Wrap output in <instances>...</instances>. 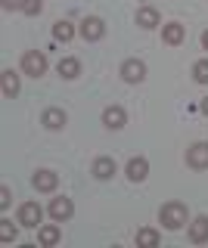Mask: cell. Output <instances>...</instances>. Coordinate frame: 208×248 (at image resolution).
Listing matches in <instances>:
<instances>
[{
    "instance_id": "cell-1",
    "label": "cell",
    "mask_w": 208,
    "mask_h": 248,
    "mask_svg": "<svg viewBox=\"0 0 208 248\" xmlns=\"http://www.w3.org/2000/svg\"><path fill=\"white\" fill-rule=\"evenodd\" d=\"M159 220L165 230H180L190 223V211L183 202H165V205L159 208Z\"/></svg>"
},
{
    "instance_id": "cell-2",
    "label": "cell",
    "mask_w": 208,
    "mask_h": 248,
    "mask_svg": "<svg viewBox=\"0 0 208 248\" xmlns=\"http://www.w3.org/2000/svg\"><path fill=\"white\" fill-rule=\"evenodd\" d=\"M47 68H50L47 53H41V50H25L22 53V75L41 78V75H47Z\"/></svg>"
},
{
    "instance_id": "cell-3",
    "label": "cell",
    "mask_w": 208,
    "mask_h": 248,
    "mask_svg": "<svg viewBox=\"0 0 208 248\" xmlns=\"http://www.w3.org/2000/svg\"><path fill=\"white\" fill-rule=\"evenodd\" d=\"M78 34H81L87 44H94V41H103V37H106V22L99 19V16H87V19H81V25H78Z\"/></svg>"
},
{
    "instance_id": "cell-4",
    "label": "cell",
    "mask_w": 208,
    "mask_h": 248,
    "mask_svg": "<svg viewBox=\"0 0 208 248\" xmlns=\"http://www.w3.org/2000/svg\"><path fill=\"white\" fill-rule=\"evenodd\" d=\"M41 220H44V208L37 205V202H22V205H19V223H22V227L37 230Z\"/></svg>"
},
{
    "instance_id": "cell-5",
    "label": "cell",
    "mask_w": 208,
    "mask_h": 248,
    "mask_svg": "<svg viewBox=\"0 0 208 248\" xmlns=\"http://www.w3.org/2000/svg\"><path fill=\"white\" fill-rule=\"evenodd\" d=\"M47 211H50V217L56 223H65V220H72V214H75V202L68 199V196H56V199L50 202Z\"/></svg>"
},
{
    "instance_id": "cell-6",
    "label": "cell",
    "mask_w": 208,
    "mask_h": 248,
    "mask_svg": "<svg viewBox=\"0 0 208 248\" xmlns=\"http://www.w3.org/2000/svg\"><path fill=\"white\" fill-rule=\"evenodd\" d=\"M121 78L128 84H143L146 81V62L143 59H125L121 62Z\"/></svg>"
},
{
    "instance_id": "cell-7",
    "label": "cell",
    "mask_w": 208,
    "mask_h": 248,
    "mask_svg": "<svg viewBox=\"0 0 208 248\" xmlns=\"http://www.w3.org/2000/svg\"><path fill=\"white\" fill-rule=\"evenodd\" d=\"M187 236L192 245H205L208 242V214H199L187 223Z\"/></svg>"
},
{
    "instance_id": "cell-8",
    "label": "cell",
    "mask_w": 208,
    "mask_h": 248,
    "mask_svg": "<svg viewBox=\"0 0 208 248\" xmlns=\"http://www.w3.org/2000/svg\"><path fill=\"white\" fill-rule=\"evenodd\" d=\"M187 168H192V170H205L208 168V143H192L190 149H187Z\"/></svg>"
},
{
    "instance_id": "cell-9",
    "label": "cell",
    "mask_w": 208,
    "mask_h": 248,
    "mask_svg": "<svg viewBox=\"0 0 208 248\" xmlns=\"http://www.w3.org/2000/svg\"><path fill=\"white\" fill-rule=\"evenodd\" d=\"M41 124L47 130H63L65 124H68V115H65V108H59V106H50V108H44V115H41Z\"/></svg>"
},
{
    "instance_id": "cell-10",
    "label": "cell",
    "mask_w": 208,
    "mask_h": 248,
    "mask_svg": "<svg viewBox=\"0 0 208 248\" xmlns=\"http://www.w3.org/2000/svg\"><path fill=\"white\" fill-rule=\"evenodd\" d=\"M32 186L37 192H53L59 186V174L56 170H50V168H44V170H37V174L32 177Z\"/></svg>"
},
{
    "instance_id": "cell-11",
    "label": "cell",
    "mask_w": 208,
    "mask_h": 248,
    "mask_svg": "<svg viewBox=\"0 0 208 248\" xmlns=\"http://www.w3.org/2000/svg\"><path fill=\"white\" fill-rule=\"evenodd\" d=\"M125 174H128V180H130V183H143L146 177H149V161H146L143 155H137V158H130V161H128Z\"/></svg>"
},
{
    "instance_id": "cell-12",
    "label": "cell",
    "mask_w": 208,
    "mask_h": 248,
    "mask_svg": "<svg viewBox=\"0 0 208 248\" xmlns=\"http://www.w3.org/2000/svg\"><path fill=\"white\" fill-rule=\"evenodd\" d=\"M115 170H118V165H115V158H109V155H99L94 165H90V174H94L96 180H112Z\"/></svg>"
},
{
    "instance_id": "cell-13",
    "label": "cell",
    "mask_w": 208,
    "mask_h": 248,
    "mask_svg": "<svg viewBox=\"0 0 208 248\" xmlns=\"http://www.w3.org/2000/svg\"><path fill=\"white\" fill-rule=\"evenodd\" d=\"M103 124H106L109 130H121V127L128 124V112H125L121 106H106V108H103Z\"/></svg>"
},
{
    "instance_id": "cell-14",
    "label": "cell",
    "mask_w": 208,
    "mask_h": 248,
    "mask_svg": "<svg viewBox=\"0 0 208 248\" xmlns=\"http://www.w3.org/2000/svg\"><path fill=\"white\" fill-rule=\"evenodd\" d=\"M183 37H187V25H180V22H168V25H161V41L168 46H180Z\"/></svg>"
},
{
    "instance_id": "cell-15",
    "label": "cell",
    "mask_w": 208,
    "mask_h": 248,
    "mask_svg": "<svg viewBox=\"0 0 208 248\" xmlns=\"http://www.w3.org/2000/svg\"><path fill=\"white\" fill-rule=\"evenodd\" d=\"M134 22H137L140 28L149 31V28H159V25H161V16H159L156 6H140V10L134 13Z\"/></svg>"
},
{
    "instance_id": "cell-16",
    "label": "cell",
    "mask_w": 208,
    "mask_h": 248,
    "mask_svg": "<svg viewBox=\"0 0 208 248\" xmlns=\"http://www.w3.org/2000/svg\"><path fill=\"white\" fill-rule=\"evenodd\" d=\"M0 87H3V96H6V99H16L19 90H22L19 75L13 72V68H3V75H0Z\"/></svg>"
},
{
    "instance_id": "cell-17",
    "label": "cell",
    "mask_w": 208,
    "mask_h": 248,
    "mask_svg": "<svg viewBox=\"0 0 208 248\" xmlns=\"http://www.w3.org/2000/svg\"><path fill=\"white\" fill-rule=\"evenodd\" d=\"M59 239H63V232H59L56 220H53V223H41V227H37V242H41V245L53 248V245H59Z\"/></svg>"
},
{
    "instance_id": "cell-18",
    "label": "cell",
    "mask_w": 208,
    "mask_h": 248,
    "mask_svg": "<svg viewBox=\"0 0 208 248\" xmlns=\"http://www.w3.org/2000/svg\"><path fill=\"white\" fill-rule=\"evenodd\" d=\"M56 72L65 78V81H75V78L81 75V59H75V56H63L56 62Z\"/></svg>"
},
{
    "instance_id": "cell-19",
    "label": "cell",
    "mask_w": 208,
    "mask_h": 248,
    "mask_svg": "<svg viewBox=\"0 0 208 248\" xmlns=\"http://www.w3.org/2000/svg\"><path fill=\"white\" fill-rule=\"evenodd\" d=\"M75 34H78V28H75L72 22H65V19H59L56 25H53V41H63V44H68Z\"/></svg>"
},
{
    "instance_id": "cell-20",
    "label": "cell",
    "mask_w": 208,
    "mask_h": 248,
    "mask_svg": "<svg viewBox=\"0 0 208 248\" xmlns=\"http://www.w3.org/2000/svg\"><path fill=\"white\" fill-rule=\"evenodd\" d=\"M161 242V236L152 227H143V230H137V248H156Z\"/></svg>"
},
{
    "instance_id": "cell-21",
    "label": "cell",
    "mask_w": 208,
    "mask_h": 248,
    "mask_svg": "<svg viewBox=\"0 0 208 248\" xmlns=\"http://www.w3.org/2000/svg\"><path fill=\"white\" fill-rule=\"evenodd\" d=\"M19 227H13V220H0V242H16Z\"/></svg>"
},
{
    "instance_id": "cell-22",
    "label": "cell",
    "mask_w": 208,
    "mask_h": 248,
    "mask_svg": "<svg viewBox=\"0 0 208 248\" xmlns=\"http://www.w3.org/2000/svg\"><path fill=\"white\" fill-rule=\"evenodd\" d=\"M192 81L196 84H208V59H199L192 65Z\"/></svg>"
},
{
    "instance_id": "cell-23",
    "label": "cell",
    "mask_w": 208,
    "mask_h": 248,
    "mask_svg": "<svg viewBox=\"0 0 208 248\" xmlns=\"http://www.w3.org/2000/svg\"><path fill=\"white\" fill-rule=\"evenodd\" d=\"M41 10H44V0H25L22 3V13L25 16H41Z\"/></svg>"
},
{
    "instance_id": "cell-24",
    "label": "cell",
    "mask_w": 208,
    "mask_h": 248,
    "mask_svg": "<svg viewBox=\"0 0 208 248\" xmlns=\"http://www.w3.org/2000/svg\"><path fill=\"white\" fill-rule=\"evenodd\" d=\"M13 205V189H10V186H0V208H3V211H6V208H10Z\"/></svg>"
},
{
    "instance_id": "cell-25",
    "label": "cell",
    "mask_w": 208,
    "mask_h": 248,
    "mask_svg": "<svg viewBox=\"0 0 208 248\" xmlns=\"http://www.w3.org/2000/svg\"><path fill=\"white\" fill-rule=\"evenodd\" d=\"M22 3H25V0H0L3 10H22Z\"/></svg>"
},
{
    "instance_id": "cell-26",
    "label": "cell",
    "mask_w": 208,
    "mask_h": 248,
    "mask_svg": "<svg viewBox=\"0 0 208 248\" xmlns=\"http://www.w3.org/2000/svg\"><path fill=\"white\" fill-rule=\"evenodd\" d=\"M199 112H202V115H208V96L202 99V103H199Z\"/></svg>"
},
{
    "instance_id": "cell-27",
    "label": "cell",
    "mask_w": 208,
    "mask_h": 248,
    "mask_svg": "<svg viewBox=\"0 0 208 248\" xmlns=\"http://www.w3.org/2000/svg\"><path fill=\"white\" fill-rule=\"evenodd\" d=\"M202 50H208V31L202 34Z\"/></svg>"
}]
</instances>
